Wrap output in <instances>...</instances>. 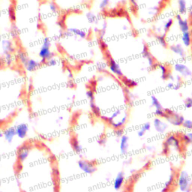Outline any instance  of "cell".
Listing matches in <instances>:
<instances>
[{
    "label": "cell",
    "instance_id": "cell-5",
    "mask_svg": "<svg viewBox=\"0 0 192 192\" xmlns=\"http://www.w3.org/2000/svg\"><path fill=\"white\" fill-rule=\"evenodd\" d=\"M77 166L83 173L88 174V175H91L95 173L97 169L93 162L83 159H81L77 161Z\"/></svg>",
    "mask_w": 192,
    "mask_h": 192
},
{
    "label": "cell",
    "instance_id": "cell-27",
    "mask_svg": "<svg viewBox=\"0 0 192 192\" xmlns=\"http://www.w3.org/2000/svg\"><path fill=\"white\" fill-rule=\"evenodd\" d=\"M115 130V135L116 137L120 138L122 135L124 134V131H123V128H120V129H116Z\"/></svg>",
    "mask_w": 192,
    "mask_h": 192
},
{
    "label": "cell",
    "instance_id": "cell-10",
    "mask_svg": "<svg viewBox=\"0 0 192 192\" xmlns=\"http://www.w3.org/2000/svg\"><path fill=\"white\" fill-rule=\"evenodd\" d=\"M3 138L8 143L11 144L16 137V131L15 126H9L2 131Z\"/></svg>",
    "mask_w": 192,
    "mask_h": 192
},
{
    "label": "cell",
    "instance_id": "cell-22",
    "mask_svg": "<svg viewBox=\"0 0 192 192\" xmlns=\"http://www.w3.org/2000/svg\"><path fill=\"white\" fill-rule=\"evenodd\" d=\"M4 62L8 66H10V65H13L14 62H15V57H14L13 53H5Z\"/></svg>",
    "mask_w": 192,
    "mask_h": 192
},
{
    "label": "cell",
    "instance_id": "cell-9",
    "mask_svg": "<svg viewBox=\"0 0 192 192\" xmlns=\"http://www.w3.org/2000/svg\"><path fill=\"white\" fill-rule=\"evenodd\" d=\"M170 124L173 126H182L183 122L185 120V117L182 115L179 114L177 113H174L171 116H168L165 118Z\"/></svg>",
    "mask_w": 192,
    "mask_h": 192
},
{
    "label": "cell",
    "instance_id": "cell-31",
    "mask_svg": "<svg viewBox=\"0 0 192 192\" xmlns=\"http://www.w3.org/2000/svg\"><path fill=\"white\" fill-rule=\"evenodd\" d=\"M191 160H192V158H191Z\"/></svg>",
    "mask_w": 192,
    "mask_h": 192
},
{
    "label": "cell",
    "instance_id": "cell-7",
    "mask_svg": "<svg viewBox=\"0 0 192 192\" xmlns=\"http://www.w3.org/2000/svg\"><path fill=\"white\" fill-rule=\"evenodd\" d=\"M16 136L19 139L22 140L26 137L29 131V126L26 122H20L15 126Z\"/></svg>",
    "mask_w": 192,
    "mask_h": 192
},
{
    "label": "cell",
    "instance_id": "cell-4",
    "mask_svg": "<svg viewBox=\"0 0 192 192\" xmlns=\"http://www.w3.org/2000/svg\"><path fill=\"white\" fill-rule=\"evenodd\" d=\"M31 149L32 147L30 143H25L20 146L17 154L18 164H23L26 161V159L29 158V155L31 153Z\"/></svg>",
    "mask_w": 192,
    "mask_h": 192
},
{
    "label": "cell",
    "instance_id": "cell-30",
    "mask_svg": "<svg viewBox=\"0 0 192 192\" xmlns=\"http://www.w3.org/2000/svg\"><path fill=\"white\" fill-rule=\"evenodd\" d=\"M191 97H192V94H191Z\"/></svg>",
    "mask_w": 192,
    "mask_h": 192
},
{
    "label": "cell",
    "instance_id": "cell-25",
    "mask_svg": "<svg viewBox=\"0 0 192 192\" xmlns=\"http://www.w3.org/2000/svg\"><path fill=\"white\" fill-rule=\"evenodd\" d=\"M182 126L185 129L189 130V131H192V120H185V119Z\"/></svg>",
    "mask_w": 192,
    "mask_h": 192
},
{
    "label": "cell",
    "instance_id": "cell-24",
    "mask_svg": "<svg viewBox=\"0 0 192 192\" xmlns=\"http://www.w3.org/2000/svg\"><path fill=\"white\" fill-rule=\"evenodd\" d=\"M155 115L158 117H161V118H166L167 115L165 113L164 109H155Z\"/></svg>",
    "mask_w": 192,
    "mask_h": 192
},
{
    "label": "cell",
    "instance_id": "cell-16",
    "mask_svg": "<svg viewBox=\"0 0 192 192\" xmlns=\"http://www.w3.org/2000/svg\"><path fill=\"white\" fill-rule=\"evenodd\" d=\"M158 68L159 69L160 72H161V77L162 80H167V77H168V74L169 73V69L168 67L167 66L164 64L161 63H155V68Z\"/></svg>",
    "mask_w": 192,
    "mask_h": 192
},
{
    "label": "cell",
    "instance_id": "cell-12",
    "mask_svg": "<svg viewBox=\"0 0 192 192\" xmlns=\"http://www.w3.org/2000/svg\"><path fill=\"white\" fill-rule=\"evenodd\" d=\"M125 181V173L124 172L121 171L119 172L118 174L116 175V177H115V179H113V188L116 191H119L121 188L123 186L124 183Z\"/></svg>",
    "mask_w": 192,
    "mask_h": 192
},
{
    "label": "cell",
    "instance_id": "cell-11",
    "mask_svg": "<svg viewBox=\"0 0 192 192\" xmlns=\"http://www.w3.org/2000/svg\"><path fill=\"white\" fill-rule=\"evenodd\" d=\"M153 126L154 129L158 133L163 134L168 129V125L165 123V122L161 120V117H157L153 120Z\"/></svg>",
    "mask_w": 192,
    "mask_h": 192
},
{
    "label": "cell",
    "instance_id": "cell-26",
    "mask_svg": "<svg viewBox=\"0 0 192 192\" xmlns=\"http://www.w3.org/2000/svg\"><path fill=\"white\" fill-rule=\"evenodd\" d=\"M151 128H152V124H151L149 122H145L143 125H142L141 127H140V129L146 133L147 131H150Z\"/></svg>",
    "mask_w": 192,
    "mask_h": 192
},
{
    "label": "cell",
    "instance_id": "cell-15",
    "mask_svg": "<svg viewBox=\"0 0 192 192\" xmlns=\"http://www.w3.org/2000/svg\"><path fill=\"white\" fill-rule=\"evenodd\" d=\"M71 143H72L73 150H74L77 154L80 155H82L83 152H84V150H83V146H82L81 144L80 143V142L78 141V140L76 139V138H72Z\"/></svg>",
    "mask_w": 192,
    "mask_h": 192
},
{
    "label": "cell",
    "instance_id": "cell-6",
    "mask_svg": "<svg viewBox=\"0 0 192 192\" xmlns=\"http://www.w3.org/2000/svg\"><path fill=\"white\" fill-rule=\"evenodd\" d=\"M42 65H43V64L39 59L29 58L26 63L23 66H24L25 69L27 72H35L37 70H38Z\"/></svg>",
    "mask_w": 192,
    "mask_h": 192
},
{
    "label": "cell",
    "instance_id": "cell-1",
    "mask_svg": "<svg viewBox=\"0 0 192 192\" xmlns=\"http://www.w3.org/2000/svg\"><path fill=\"white\" fill-rule=\"evenodd\" d=\"M51 47H52V40L50 37H44L39 47L38 53L39 60L41 62L43 65L48 59L55 56V53L52 50Z\"/></svg>",
    "mask_w": 192,
    "mask_h": 192
},
{
    "label": "cell",
    "instance_id": "cell-29",
    "mask_svg": "<svg viewBox=\"0 0 192 192\" xmlns=\"http://www.w3.org/2000/svg\"><path fill=\"white\" fill-rule=\"evenodd\" d=\"M98 143H99V145H101V146L104 145V144L106 143V139H105V138H104V137L100 138V139H99V140H98Z\"/></svg>",
    "mask_w": 192,
    "mask_h": 192
},
{
    "label": "cell",
    "instance_id": "cell-14",
    "mask_svg": "<svg viewBox=\"0 0 192 192\" xmlns=\"http://www.w3.org/2000/svg\"><path fill=\"white\" fill-rule=\"evenodd\" d=\"M170 50L173 54H176L179 57L184 58L185 56V47H183L182 44H173L170 47Z\"/></svg>",
    "mask_w": 192,
    "mask_h": 192
},
{
    "label": "cell",
    "instance_id": "cell-28",
    "mask_svg": "<svg viewBox=\"0 0 192 192\" xmlns=\"http://www.w3.org/2000/svg\"><path fill=\"white\" fill-rule=\"evenodd\" d=\"M185 107L186 108H192V97H188L185 100Z\"/></svg>",
    "mask_w": 192,
    "mask_h": 192
},
{
    "label": "cell",
    "instance_id": "cell-8",
    "mask_svg": "<svg viewBox=\"0 0 192 192\" xmlns=\"http://www.w3.org/2000/svg\"><path fill=\"white\" fill-rule=\"evenodd\" d=\"M174 69H175L176 72L179 73V74L182 77V78H188L192 76L191 71L185 64L181 63H176L175 65H174Z\"/></svg>",
    "mask_w": 192,
    "mask_h": 192
},
{
    "label": "cell",
    "instance_id": "cell-19",
    "mask_svg": "<svg viewBox=\"0 0 192 192\" xmlns=\"http://www.w3.org/2000/svg\"><path fill=\"white\" fill-rule=\"evenodd\" d=\"M17 58H18V61L20 63L24 65V64L26 63L28 59H29V56H27V54H26L24 50H19L18 53H17Z\"/></svg>",
    "mask_w": 192,
    "mask_h": 192
},
{
    "label": "cell",
    "instance_id": "cell-18",
    "mask_svg": "<svg viewBox=\"0 0 192 192\" xmlns=\"http://www.w3.org/2000/svg\"><path fill=\"white\" fill-rule=\"evenodd\" d=\"M182 140L185 145L192 146V131H188L182 135Z\"/></svg>",
    "mask_w": 192,
    "mask_h": 192
},
{
    "label": "cell",
    "instance_id": "cell-3",
    "mask_svg": "<svg viewBox=\"0 0 192 192\" xmlns=\"http://www.w3.org/2000/svg\"><path fill=\"white\" fill-rule=\"evenodd\" d=\"M106 56L107 58V66L109 68L111 72L116 76V77L120 78V79L123 78L124 74L122 69H121L120 64L117 63L116 60H115L112 57L110 53H107Z\"/></svg>",
    "mask_w": 192,
    "mask_h": 192
},
{
    "label": "cell",
    "instance_id": "cell-13",
    "mask_svg": "<svg viewBox=\"0 0 192 192\" xmlns=\"http://www.w3.org/2000/svg\"><path fill=\"white\" fill-rule=\"evenodd\" d=\"M129 137L126 134H123L120 140V149L121 153L125 155L129 151Z\"/></svg>",
    "mask_w": 192,
    "mask_h": 192
},
{
    "label": "cell",
    "instance_id": "cell-23",
    "mask_svg": "<svg viewBox=\"0 0 192 192\" xmlns=\"http://www.w3.org/2000/svg\"><path fill=\"white\" fill-rule=\"evenodd\" d=\"M86 96L89 102L95 101V92H94V90L92 89H89L88 90H86Z\"/></svg>",
    "mask_w": 192,
    "mask_h": 192
},
{
    "label": "cell",
    "instance_id": "cell-17",
    "mask_svg": "<svg viewBox=\"0 0 192 192\" xmlns=\"http://www.w3.org/2000/svg\"><path fill=\"white\" fill-rule=\"evenodd\" d=\"M2 50L4 51L5 54L8 53H13L14 46L11 41L8 40V39H5V40L2 42Z\"/></svg>",
    "mask_w": 192,
    "mask_h": 192
},
{
    "label": "cell",
    "instance_id": "cell-21",
    "mask_svg": "<svg viewBox=\"0 0 192 192\" xmlns=\"http://www.w3.org/2000/svg\"><path fill=\"white\" fill-rule=\"evenodd\" d=\"M122 82H123L124 85L125 86H127L128 88H134L137 85V83L134 81V80L132 79H129V78L125 77H124L123 78H122Z\"/></svg>",
    "mask_w": 192,
    "mask_h": 192
},
{
    "label": "cell",
    "instance_id": "cell-20",
    "mask_svg": "<svg viewBox=\"0 0 192 192\" xmlns=\"http://www.w3.org/2000/svg\"><path fill=\"white\" fill-rule=\"evenodd\" d=\"M151 98V104L153 107L155 108V109H163V106L161 105V102H160L159 99L156 96L152 95L150 97Z\"/></svg>",
    "mask_w": 192,
    "mask_h": 192
},
{
    "label": "cell",
    "instance_id": "cell-2",
    "mask_svg": "<svg viewBox=\"0 0 192 192\" xmlns=\"http://www.w3.org/2000/svg\"><path fill=\"white\" fill-rule=\"evenodd\" d=\"M177 186L182 191H190L192 187V179L186 170H181L177 175Z\"/></svg>",
    "mask_w": 192,
    "mask_h": 192
}]
</instances>
